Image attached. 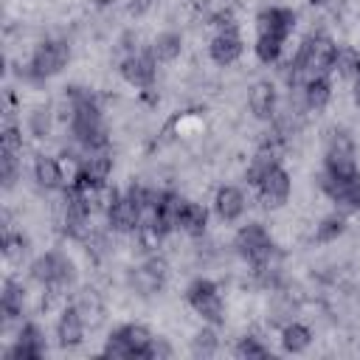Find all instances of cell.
<instances>
[{
    "label": "cell",
    "mask_w": 360,
    "mask_h": 360,
    "mask_svg": "<svg viewBox=\"0 0 360 360\" xmlns=\"http://www.w3.org/2000/svg\"><path fill=\"white\" fill-rule=\"evenodd\" d=\"M65 101H68V129H70L73 143L82 152L107 149L110 135H107V127H104L98 98L87 87L73 84V87H65Z\"/></svg>",
    "instance_id": "obj_1"
},
{
    "label": "cell",
    "mask_w": 360,
    "mask_h": 360,
    "mask_svg": "<svg viewBox=\"0 0 360 360\" xmlns=\"http://www.w3.org/2000/svg\"><path fill=\"white\" fill-rule=\"evenodd\" d=\"M295 11L287 6H267L256 14V59L262 65H276L284 53L290 34L295 31Z\"/></svg>",
    "instance_id": "obj_2"
},
{
    "label": "cell",
    "mask_w": 360,
    "mask_h": 360,
    "mask_svg": "<svg viewBox=\"0 0 360 360\" xmlns=\"http://www.w3.org/2000/svg\"><path fill=\"white\" fill-rule=\"evenodd\" d=\"M335 53H338V45H335L332 37H326V34H309L298 45L292 62L287 65V82H290V87H301L312 76H329L332 68H335Z\"/></svg>",
    "instance_id": "obj_3"
},
{
    "label": "cell",
    "mask_w": 360,
    "mask_h": 360,
    "mask_svg": "<svg viewBox=\"0 0 360 360\" xmlns=\"http://www.w3.org/2000/svg\"><path fill=\"white\" fill-rule=\"evenodd\" d=\"M28 273H31V278L37 284H42L45 290H53V292L70 290L76 284V264L62 250H45V253H39L31 262Z\"/></svg>",
    "instance_id": "obj_4"
},
{
    "label": "cell",
    "mask_w": 360,
    "mask_h": 360,
    "mask_svg": "<svg viewBox=\"0 0 360 360\" xmlns=\"http://www.w3.org/2000/svg\"><path fill=\"white\" fill-rule=\"evenodd\" d=\"M68 62H70V45H68V39H42L31 51V56L22 65L20 73L28 82H45V79L62 73L68 68Z\"/></svg>",
    "instance_id": "obj_5"
},
{
    "label": "cell",
    "mask_w": 360,
    "mask_h": 360,
    "mask_svg": "<svg viewBox=\"0 0 360 360\" xmlns=\"http://www.w3.org/2000/svg\"><path fill=\"white\" fill-rule=\"evenodd\" d=\"M233 250L239 259H245L250 267H262L270 262H278V248L270 236V231L262 222H248L233 236Z\"/></svg>",
    "instance_id": "obj_6"
},
{
    "label": "cell",
    "mask_w": 360,
    "mask_h": 360,
    "mask_svg": "<svg viewBox=\"0 0 360 360\" xmlns=\"http://www.w3.org/2000/svg\"><path fill=\"white\" fill-rule=\"evenodd\" d=\"M152 340H155V335L143 323H124L115 332H110L101 354L104 357H112V360H127V357H143V360H149Z\"/></svg>",
    "instance_id": "obj_7"
},
{
    "label": "cell",
    "mask_w": 360,
    "mask_h": 360,
    "mask_svg": "<svg viewBox=\"0 0 360 360\" xmlns=\"http://www.w3.org/2000/svg\"><path fill=\"white\" fill-rule=\"evenodd\" d=\"M186 301L188 307L211 326H222L225 323V301H222V292L219 287L211 281V278H194L188 287H186Z\"/></svg>",
    "instance_id": "obj_8"
},
{
    "label": "cell",
    "mask_w": 360,
    "mask_h": 360,
    "mask_svg": "<svg viewBox=\"0 0 360 360\" xmlns=\"http://www.w3.org/2000/svg\"><path fill=\"white\" fill-rule=\"evenodd\" d=\"M323 172L329 177H349V174L360 172L357 160H354V141L349 138V132H343V129L329 132L326 155H323Z\"/></svg>",
    "instance_id": "obj_9"
},
{
    "label": "cell",
    "mask_w": 360,
    "mask_h": 360,
    "mask_svg": "<svg viewBox=\"0 0 360 360\" xmlns=\"http://www.w3.org/2000/svg\"><path fill=\"white\" fill-rule=\"evenodd\" d=\"M118 73L127 84H132L135 90H149L158 79V59L152 56L149 48H138L127 56H121L118 62Z\"/></svg>",
    "instance_id": "obj_10"
},
{
    "label": "cell",
    "mask_w": 360,
    "mask_h": 360,
    "mask_svg": "<svg viewBox=\"0 0 360 360\" xmlns=\"http://www.w3.org/2000/svg\"><path fill=\"white\" fill-rule=\"evenodd\" d=\"M318 186L343 214L360 211V172H354L349 177H329L326 172H321Z\"/></svg>",
    "instance_id": "obj_11"
},
{
    "label": "cell",
    "mask_w": 360,
    "mask_h": 360,
    "mask_svg": "<svg viewBox=\"0 0 360 360\" xmlns=\"http://www.w3.org/2000/svg\"><path fill=\"white\" fill-rule=\"evenodd\" d=\"M242 53H245V39H242V34L236 31V25H233L231 20L217 22V34H214L211 42H208V56H211V62L219 65V68H228V65L239 62Z\"/></svg>",
    "instance_id": "obj_12"
},
{
    "label": "cell",
    "mask_w": 360,
    "mask_h": 360,
    "mask_svg": "<svg viewBox=\"0 0 360 360\" xmlns=\"http://www.w3.org/2000/svg\"><path fill=\"white\" fill-rule=\"evenodd\" d=\"M256 194H259L262 208H267V211L284 208L287 200H290V194H292V177H290V172L278 163L276 169H270V172L262 177V183L256 186Z\"/></svg>",
    "instance_id": "obj_13"
},
{
    "label": "cell",
    "mask_w": 360,
    "mask_h": 360,
    "mask_svg": "<svg viewBox=\"0 0 360 360\" xmlns=\"http://www.w3.org/2000/svg\"><path fill=\"white\" fill-rule=\"evenodd\" d=\"M107 214V225L115 233H138L143 225V208L141 202L127 191V194H115V200L110 202Z\"/></svg>",
    "instance_id": "obj_14"
},
{
    "label": "cell",
    "mask_w": 360,
    "mask_h": 360,
    "mask_svg": "<svg viewBox=\"0 0 360 360\" xmlns=\"http://www.w3.org/2000/svg\"><path fill=\"white\" fill-rule=\"evenodd\" d=\"M166 276H169L166 259H163V256H146L138 267H132V273H129V287H132L138 295L149 298V295H155V292L163 290Z\"/></svg>",
    "instance_id": "obj_15"
},
{
    "label": "cell",
    "mask_w": 360,
    "mask_h": 360,
    "mask_svg": "<svg viewBox=\"0 0 360 360\" xmlns=\"http://www.w3.org/2000/svg\"><path fill=\"white\" fill-rule=\"evenodd\" d=\"M45 349H48L45 346V332L34 321H28V323H22V329L14 340V346L6 352V357L8 360H39L45 354Z\"/></svg>",
    "instance_id": "obj_16"
},
{
    "label": "cell",
    "mask_w": 360,
    "mask_h": 360,
    "mask_svg": "<svg viewBox=\"0 0 360 360\" xmlns=\"http://www.w3.org/2000/svg\"><path fill=\"white\" fill-rule=\"evenodd\" d=\"M245 208H248V197L239 186H219L217 194H214V214L231 225V222H239L245 217Z\"/></svg>",
    "instance_id": "obj_17"
},
{
    "label": "cell",
    "mask_w": 360,
    "mask_h": 360,
    "mask_svg": "<svg viewBox=\"0 0 360 360\" xmlns=\"http://www.w3.org/2000/svg\"><path fill=\"white\" fill-rule=\"evenodd\" d=\"M31 174H34V183L42 188V191H65V169L62 163L53 158V155H45L39 152L34 158V166H31Z\"/></svg>",
    "instance_id": "obj_18"
},
{
    "label": "cell",
    "mask_w": 360,
    "mask_h": 360,
    "mask_svg": "<svg viewBox=\"0 0 360 360\" xmlns=\"http://www.w3.org/2000/svg\"><path fill=\"white\" fill-rule=\"evenodd\" d=\"M248 107H250L253 118L273 121L276 118V110H278V90H276V84L267 82V79L256 82L250 87V93H248Z\"/></svg>",
    "instance_id": "obj_19"
},
{
    "label": "cell",
    "mask_w": 360,
    "mask_h": 360,
    "mask_svg": "<svg viewBox=\"0 0 360 360\" xmlns=\"http://www.w3.org/2000/svg\"><path fill=\"white\" fill-rule=\"evenodd\" d=\"M84 332H87V323L82 318V312L70 304L59 312V321H56V340L62 349H76L82 340H84Z\"/></svg>",
    "instance_id": "obj_20"
},
{
    "label": "cell",
    "mask_w": 360,
    "mask_h": 360,
    "mask_svg": "<svg viewBox=\"0 0 360 360\" xmlns=\"http://www.w3.org/2000/svg\"><path fill=\"white\" fill-rule=\"evenodd\" d=\"M298 90H301L304 107L312 110V112H321L332 101V82H329V76H312Z\"/></svg>",
    "instance_id": "obj_21"
},
{
    "label": "cell",
    "mask_w": 360,
    "mask_h": 360,
    "mask_svg": "<svg viewBox=\"0 0 360 360\" xmlns=\"http://www.w3.org/2000/svg\"><path fill=\"white\" fill-rule=\"evenodd\" d=\"M208 228V208L202 202H191L186 200L183 208H180V219H177V231L188 233V236H202Z\"/></svg>",
    "instance_id": "obj_22"
},
{
    "label": "cell",
    "mask_w": 360,
    "mask_h": 360,
    "mask_svg": "<svg viewBox=\"0 0 360 360\" xmlns=\"http://www.w3.org/2000/svg\"><path fill=\"white\" fill-rule=\"evenodd\" d=\"M281 160H278V152H276V146H270V143H262V149L250 158V163H248V169H245V180H248V186H259L262 183V177L270 172V169H276Z\"/></svg>",
    "instance_id": "obj_23"
},
{
    "label": "cell",
    "mask_w": 360,
    "mask_h": 360,
    "mask_svg": "<svg viewBox=\"0 0 360 360\" xmlns=\"http://www.w3.org/2000/svg\"><path fill=\"white\" fill-rule=\"evenodd\" d=\"M149 51H152V56L158 59V65H169V62L180 59V53H183V37H180L177 31H160V34L152 39Z\"/></svg>",
    "instance_id": "obj_24"
},
{
    "label": "cell",
    "mask_w": 360,
    "mask_h": 360,
    "mask_svg": "<svg viewBox=\"0 0 360 360\" xmlns=\"http://www.w3.org/2000/svg\"><path fill=\"white\" fill-rule=\"evenodd\" d=\"M312 346V332L309 326L298 323V321H287L281 326V349L287 354H304Z\"/></svg>",
    "instance_id": "obj_25"
},
{
    "label": "cell",
    "mask_w": 360,
    "mask_h": 360,
    "mask_svg": "<svg viewBox=\"0 0 360 360\" xmlns=\"http://www.w3.org/2000/svg\"><path fill=\"white\" fill-rule=\"evenodd\" d=\"M0 309H3V318L6 321H14L22 315L25 309V290L17 278H6L3 281V292H0Z\"/></svg>",
    "instance_id": "obj_26"
},
{
    "label": "cell",
    "mask_w": 360,
    "mask_h": 360,
    "mask_svg": "<svg viewBox=\"0 0 360 360\" xmlns=\"http://www.w3.org/2000/svg\"><path fill=\"white\" fill-rule=\"evenodd\" d=\"M346 233V214L343 211H335V214H326L318 225H315V242L318 245H329L335 242L338 236Z\"/></svg>",
    "instance_id": "obj_27"
},
{
    "label": "cell",
    "mask_w": 360,
    "mask_h": 360,
    "mask_svg": "<svg viewBox=\"0 0 360 360\" xmlns=\"http://www.w3.org/2000/svg\"><path fill=\"white\" fill-rule=\"evenodd\" d=\"M338 76L343 79H354L360 73V51L352 48V45H338V53H335V68H332Z\"/></svg>",
    "instance_id": "obj_28"
},
{
    "label": "cell",
    "mask_w": 360,
    "mask_h": 360,
    "mask_svg": "<svg viewBox=\"0 0 360 360\" xmlns=\"http://www.w3.org/2000/svg\"><path fill=\"white\" fill-rule=\"evenodd\" d=\"M51 127H53V110L45 104V107H34L25 118V129L34 135V138H48L51 135Z\"/></svg>",
    "instance_id": "obj_29"
},
{
    "label": "cell",
    "mask_w": 360,
    "mask_h": 360,
    "mask_svg": "<svg viewBox=\"0 0 360 360\" xmlns=\"http://www.w3.org/2000/svg\"><path fill=\"white\" fill-rule=\"evenodd\" d=\"M73 307L82 312L87 326H96L101 321V315H104V307H101V301H98V295L93 290H82V295L73 301Z\"/></svg>",
    "instance_id": "obj_30"
},
{
    "label": "cell",
    "mask_w": 360,
    "mask_h": 360,
    "mask_svg": "<svg viewBox=\"0 0 360 360\" xmlns=\"http://www.w3.org/2000/svg\"><path fill=\"white\" fill-rule=\"evenodd\" d=\"M22 155L17 152H6L0 149V180H3V188H14V183L20 180V172H22Z\"/></svg>",
    "instance_id": "obj_31"
},
{
    "label": "cell",
    "mask_w": 360,
    "mask_h": 360,
    "mask_svg": "<svg viewBox=\"0 0 360 360\" xmlns=\"http://www.w3.org/2000/svg\"><path fill=\"white\" fill-rule=\"evenodd\" d=\"M25 253H28V239L20 231H6L3 233V256L17 264L25 259Z\"/></svg>",
    "instance_id": "obj_32"
},
{
    "label": "cell",
    "mask_w": 360,
    "mask_h": 360,
    "mask_svg": "<svg viewBox=\"0 0 360 360\" xmlns=\"http://www.w3.org/2000/svg\"><path fill=\"white\" fill-rule=\"evenodd\" d=\"M214 329H217V326L208 323V329H202V332L194 335V340H191V354H194V357H211V354L217 352L219 338H217Z\"/></svg>",
    "instance_id": "obj_33"
},
{
    "label": "cell",
    "mask_w": 360,
    "mask_h": 360,
    "mask_svg": "<svg viewBox=\"0 0 360 360\" xmlns=\"http://www.w3.org/2000/svg\"><path fill=\"white\" fill-rule=\"evenodd\" d=\"M233 354L242 357V360H245V357H248V360H253V357H270V346H264L256 335H245V338H239Z\"/></svg>",
    "instance_id": "obj_34"
},
{
    "label": "cell",
    "mask_w": 360,
    "mask_h": 360,
    "mask_svg": "<svg viewBox=\"0 0 360 360\" xmlns=\"http://www.w3.org/2000/svg\"><path fill=\"white\" fill-rule=\"evenodd\" d=\"M0 149L22 155V127L6 124V127H3V135H0Z\"/></svg>",
    "instance_id": "obj_35"
},
{
    "label": "cell",
    "mask_w": 360,
    "mask_h": 360,
    "mask_svg": "<svg viewBox=\"0 0 360 360\" xmlns=\"http://www.w3.org/2000/svg\"><path fill=\"white\" fill-rule=\"evenodd\" d=\"M124 3H127V11H129V14H135V17L146 14V11L155 6V0H124Z\"/></svg>",
    "instance_id": "obj_36"
},
{
    "label": "cell",
    "mask_w": 360,
    "mask_h": 360,
    "mask_svg": "<svg viewBox=\"0 0 360 360\" xmlns=\"http://www.w3.org/2000/svg\"><path fill=\"white\" fill-rule=\"evenodd\" d=\"M352 96H354V104L360 107V73L352 79Z\"/></svg>",
    "instance_id": "obj_37"
},
{
    "label": "cell",
    "mask_w": 360,
    "mask_h": 360,
    "mask_svg": "<svg viewBox=\"0 0 360 360\" xmlns=\"http://www.w3.org/2000/svg\"><path fill=\"white\" fill-rule=\"evenodd\" d=\"M90 3H93V6H98V8H107V6H112L115 0H90Z\"/></svg>",
    "instance_id": "obj_38"
},
{
    "label": "cell",
    "mask_w": 360,
    "mask_h": 360,
    "mask_svg": "<svg viewBox=\"0 0 360 360\" xmlns=\"http://www.w3.org/2000/svg\"><path fill=\"white\" fill-rule=\"evenodd\" d=\"M309 3H312V6H321V3H326V0H309Z\"/></svg>",
    "instance_id": "obj_39"
}]
</instances>
